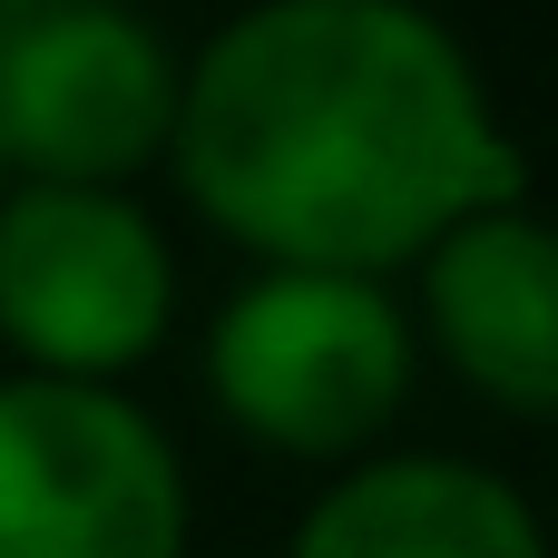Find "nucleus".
Masks as SVG:
<instances>
[{
    "label": "nucleus",
    "instance_id": "20e7f679",
    "mask_svg": "<svg viewBox=\"0 0 558 558\" xmlns=\"http://www.w3.org/2000/svg\"><path fill=\"white\" fill-rule=\"evenodd\" d=\"M177 314L167 235L128 206V186H0V343L29 373L108 383L157 353Z\"/></svg>",
    "mask_w": 558,
    "mask_h": 558
},
{
    "label": "nucleus",
    "instance_id": "f257e3e1",
    "mask_svg": "<svg viewBox=\"0 0 558 558\" xmlns=\"http://www.w3.org/2000/svg\"><path fill=\"white\" fill-rule=\"evenodd\" d=\"M167 157L216 235L324 275H392L471 206L530 196L422 0H255L186 59Z\"/></svg>",
    "mask_w": 558,
    "mask_h": 558
},
{
    "label": "nucleus",
    "instance_id": "f03ea898",
    "mask_svg": "<svg viewBox=\"0 0 558 558\" xmlns=\"http://www.w3.org/2000/svg\"><path fill=\"white\" fill-rule=\"evenodd\" d=\"M206 383L235 432L284 461H353L412 402V324L383 275L265 265L206 333Z\"/></svg>",
    "mask_w": 558,
    "mask_h": 558
},
{
    "label": "nucleus",
    "instance_id": "6e6552de",
    "mask_svg": "<svg viewBox=\"0 0 558 558\" xmlns=\"http://www.w3.org/2000/svg\"><path fill=\"white\" fill-rule=\"evenodd\" d=\"M0 186H10V167H0Z\"/></svg>",
    "mask_w": 558,
    "mask_h": 558
},
{
    "label": "nucleus",
    "instance_id": "423d86ee",
    "mask_svg": "<svg viewBox=\"0 0 558 558\" xmlns=\"http://www.w3.org/2000/svg\"><path fill=\"white\" fill-rule=\"evenodd\" d=\"M422 314L461 383H481L500 412L549 422L558 412V265L530 196L471 206L422 245Z\"/></svg>",
    "mask_w": 558,
    "mask_h": 558
},
{
    "label": "nucleus",
    "instance_id": "0eeeda50",
    "mask_svg": "<svg viewBox=\"0 0 558 558\" xmlns=\"http://www.w3.org/2000/svg\"><path fill=\"white\" fill-rule=\"evenodd\" d=\"M294 558H549V549L510 481H490L481 461H451V451H402V461L343 471L304 510Z\"/></svg>",
    "mask_w": 558,
    "mask_h": 558
},
{
    "label": "nucleus",
    "instance_id": "39448f33",
    "mask_svg": "<svg viewBox=\"0 0 558 558\" xmlns=\"http://www.w3.org/2000/svg\"><path fill=\"white\" fill-rule=\"evenodd\" d=\"M186 59L118 0H29L0 29V167L128 186L177 137Z\"/></svg>",
    "mask_w": 558,
    "mask_h": 558
},
{
    "label": "nucleus",
    "instance_id": "7ed1b4c3",
    "mask_svg": "<svg viewBox=\"0 0 558 558\" xmlns=\"http://www.w3.org/2000/svg\"><path fill=\"white\" fill-rule=\"evenodd\" d=\"M0 558H186L177 441L108 383H0Z\"/></svg>",
    "mask_w": 558,
    "mask_h": 558
}]
</instances>
